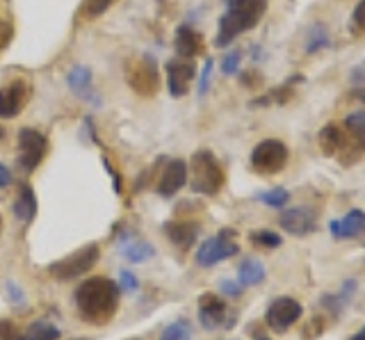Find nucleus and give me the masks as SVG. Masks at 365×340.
I'll use <instances>...</instances> for the list:
<instances>
[{
    "mask_svg": "<svg viewBox=\"0 0 365 340\" xmlns=\"http://www.w3.org/2000/svg\"><path fill=\"white\" fill-rule=\"evenodd\" d=\"M121 288L108 277L85 279L76 290V306L80 320L94 326L108 324L119 309Z\"/></svg>",
    "mask_w": 365,
    "mask_h": 340,
    "instance_id": "1",
    "label": "nucleus"
},
{
    "mask_svg": "<svg viewBox=\"0 0 365 340\" xmlns=\"http://www.w3.org/2000/svg\"><path fill=\"white\" fill-rule=\"evenodd\" d=\"M267 9V0H228V9L220 19V30H217L215 43L220 48L228 46L237 35L258 26Z\"/></svg>",
    "mask_w": 365,
    "mask_h": 340,
    "instance_id": "2",
    "label": "nucleus"
},
{
    "mask_svg": "<svg viewBox=\"0 0 365 340\" xmlns=\"http://www.w3.org/2000/svg\"><path fill=\"white\" fill-rule=\"evenodd\" d=\"M192 176V190L197 195H205V197H215L217 192L224 185V169L217 163V158L210 151H199L192 155V165L190 172Z\"/></svg>",
    "mask_w": 365,
    "mask_h": 340,
    "instance_id": "3",
    "label": "nucleus"
},
{
    "mask_svg": "<svg viewBox=\"0 0 365 340\" xmlns=\"http://www.w3.org/2000/svg\"><path fill=\"white\" fill-rule=\"evenodd\" d=\"M98 258H101V249H98V244L91 242V244L80 247L78 252L51 263L48 274L55 277L57 281H71V279L87 274V272L98 263Z\"/></svg>",
    "mask_w": 365,
    "mask_h": 340,
    "instance_id": "4",
    "label": "nucleus"
},
{
    "mask_svg": "<svg viewBox=\"0 0 365 340\" xmlns=\"http://www.w3.org/2000/svg\"><path fill=\"white\" fill-rule=\"evenodd\" d=\"M240 254V244L235 242V231L224 229L220 231L215 237H208L197 252V263L201 267H212L222 260L237 256Z\"/></svg>",
    "mask_w": 365,
    "mask_h": 340,
    "instance_id": "5",
    "label": "nucleus"
},
{
    "mask_svg": "<svg viewBox=\"0 0 365 340\" xmlns=\"http://www.w3.org/2000/svg\"><path fill=\"white\" fill-rule=\"evenodd\" d=\"M288 163V146L281 140H262L251 151V167L258 174H279Z\"/></svg>",
    "mask_w": 365,
    "mask_h": 340,
    "instance_id": "6",
    "label": "nucleus"
},
{
    "mask_svg": "<svg viewBox=\"0 0 365 340\" xmlns=\"http://www.w3.org/2000/svg\"><path fill=\"white\" fill-rule=\"evenodd\" d=\"M46 138L34 128H23L19 133V165L23 172H34L46 155Z\"/></svg>",
    "mask_w": 365,
    "mask_h": 340,
    "instance_id": "7",
    "label": "nucleus"
},
{
    "mask_svg": "<svg viewBox=\"0 0 365 340\" xmlns=\"http://www.w3.org/2000/svg\"><path fill=\"white\" fill-rule=\"evenodd\" d=\"M304 313L302 309V304L292 299V297H279V299H274L269 304V309H267V315H265V320L267 324L274 329V331H288V329L299 320Z\"/></svg>",
    "mask_w": 365,
    "mask_h": 340,
    "instance_id": "8",
    "label": "nucleus"
},
{
    "mask_svg": "<svg viewBox=\"0 0 365 340\" xmlns=\"http://www.w3.org/2000/svg\"><path fill=\"white\" fill-rule=\"evenodd\" d=\"M128 83L137 94H153L158 87V69L148 58H137L128 64Z\"/></svg>",
    "mask_w": 365,
    "mask_h": 340,
    "instance_id": "9",
    "label": "nucleus"
},
{
    "mask_svg": "<svg viewBox=\"0 0 365 340\" xmlns=\"http://www.w3.org/2000/svg\"><path fill=\"white\" fill-rule=\"evenodd\" d=\"M226 317H228V306L220 294L203 292L199 297V322L212 331V329H220L228 322Z\"/></svg>",
    "mask_w": 365,
    "mask_h": 340,
    "instance_id": "10",
    "label": "nucleus"
},
{
    "mask_svg": "<svg viewBox=\"0 0 365 340\" xmlns=\"http://www.w3.org/2000/svg\"><path fill=\"white\" fill-rule=\"evenodd\" d=\"M279 224L290 235H308L317 231V215L311 208H288L279 217Z\"/></svg>",
    "mask_w": 365,
    "mask_h": 340,
    "instance_id": "11",
    "label": "nucleus"
},
{
    "mask_svg": "<svg viewBox=\"0 0 365 340\" xmlns=\"http://www.w3.org/2000/svg\"><path fill=\"white\" fill-rule=\"evenodd\" d=\"M197 76V69L194 64L187 60H171L167 64V85H169V92L171 96H185L190 92V85Z\"/></svg>",
    "mask_w": 365,
    "mask_h": 340,
    "instance_id": "12",
    "label": "nucleus"
},
{
    "mask_svg": "<svg viewBox=\"0 0 365 340\" xmlns=\"http://www.w3.org/2000/svg\"><path fill=\"white\" fill-rule=\"evenodd\" d=\"M185 183H187V163L185 160H171L158 180V195L169 199V197H174Z\"/></svg>",
    "mask_w": 365,
    "mask_h": 340,
    "instance_id": "13",
    "label": "nucleus"
},
{
    "mask_svg": "<svg viewBox=\"0 0 365 340\" xmlns=\"http://www.w3.org/2000/svg\"><path fill=\"white\" fill-rule=\"evenodd\" d=\"M26 98H28V87L21 81L0 89V119L16 117L23 110V105H26Z\"/></svg>",
    "mask_w": 365,
    "mask_h": 340,
    "instance_id": "14",
    "label": "nucleus"
},
{
    "mask_svg": "<svg viewBox=\"0 0 365 340\" xmlns=\"http://www.w3.org/2000/svg\"><path fill=\"white\" fill-rule=\"evenodd\" d=\"M329 231L334 233L336 240H347V237H356L365 233V212L359 208L349 210L345 217L329 222Z\"/></svg>",
    "mask_w": 365,
    "mask_h": 340,
    "instance_id": "15",
    "label": "nucleus"
},
{
    "mask_svg": "<svg viewBox=\"0 0 365 340\" xmlns=\"http://www.w3.org/2000/svg\"><path fill=\"white\" fill-rule=\"evenodd\" d=\"M165 233L169 237L171 244H176L180 249H190L199 235V224L194 222H169L165 224Z\"/></svg>",
    "mask_w": 365,
    "mask_h": 340,
    "instance_id": "16",
    "label": "nucleus"
},
{
    "mask_svg": "<svg viewBox=\"0 0 365 340\" xmlns=\"http://www.w3.org/2000/svg\"><path fill=\"white\" fill-rule=\"evenodd\" d=\"M203 51V41L197 30H192L190 26H180L176 32V53L182 60L197 58V55Z\"/></svg>",
    "mask_w": 365,
    "mask_h": 340,
    "instance_id": "17",
    "label": "nucleus"
},
{
    "mask_svg": "<svg viewBox=\"0 0 365 340\" xmlns=\"http://www.w3.org/2000/svg\"><path fill=\"white\" fill-rule=\"evenodd\" d=\"M14 215L21 222H32L34 215H37V195L28 183H21L19 195L14 201Z\"/></svg>",
    "mask_w": 365,
    "mask_h": 340,
    "instance_id": "18",
    "label": "nucleus"
},
{
    "mask_svg": "<svg viewBox=\"0 0 365 340\" xmlns=\"http://www.w3.org/2000/svg\"><path fill=\"white\" fill-rule=\"evenodd\" d=\"M265 277H267L265 265H262L258 258H245L237 267V281L242 288L258 286V283L265 281Z\"/></svg>",
    "mask_w": 365,
    "mask_h": 340,
    "instance_id": "19",
    "label": "nucleus"
},
{
    "mask_svg": "<svg viewBox=\"0 0 365 340\" xmlns=\"http://www.w3.org/2000/svg\"><path fill=\"white\" fill-rule=\"evenodd\" d=\"M347 135L342 128H338L336 123H327V126L319 130V146H322L324 155H338L345 149Z\"/></svg>",
    "mask_w": 365,
    "mask_h": 340,
    "instance_id": "20",
    "label": "nucleus"
},
{
    "mask_svg": "<svg viewBox=\"0 0 365 340\" xmlns=\"http://www.w3.org/2000/svg\"><path fill=\"white\" fill-rule=\"evenodd\" d=\"M121 249H123V256L128 258L130 263H146V260L155 254L153 247L146 240H142V237H130L128 242H123Z\"/></svg>",
    "mask_w": 365,
    "mask_h": 340,
    "instance_id": "21",
    "label": "nucleus"
},
{
    "mask_svg": "<svg viewBox=\"0 0 365 340\" xmlns=\"http://www.w3.org/2000/svg\"><path fill=\"white\" fill-rule=\"evenodd\" d=\"M331 46V32L324 24H315L308 30V39H306V53H317Z\"/></svg>",
    "mask_w": 365,
    "mask_h": 340,
    "instance_id": "22",
    "label": "nucleus"
},
{
    "mask_svg": "<svg viewBox=\"0 0 365 340\" xmlns=\"http://www.w3.org/2000/svg\"><path fill=\"white\" fill-rule=\"evenodd\" d=\"M60 336H62L60 329L46 320L32 322L26 331V340H60Z\"/></svg>",
    "mask_w": 365,
    "mask_h": 340,
    "instance_id": "23",
    "label": "nucleus"
},
{
    "mask_svg": "<svg viewBox=\"0 0 365 340\" xmlns=\"http://www.w3.org/2000/svg\"><path fill=\"white\" fill-rule=\"evenodd\" d=\"M356 288V283L354 281H349V283H345L342 286V290H340V294H327V297H322V304L324 306H329L331 311H336V313H340L342 311V306H345L349 299H351V290Z\"/></svg>",
    "mask_w": 365,
    "mask_h": 340,
    "instance_id": "24",
    "label": "nucleus"
},
{
    "mask_svg": "<svg viewBox=\"0 0 365 340\" xmlns=\"http://www.w3.org/2000/svg\"><path fill=\"white\" fill-rule=\"evenodd\" d=\"M160 340H192V324H190V320L171 322L163 331V336H160Z\"/></svg>",
    "mask_w": 365,
    "mask_h": 340,
    "instance_id": "25",
    "label": "nucleus"
},
{
    "mask_svg": "<svg viewBox=\"0 0 365 340\" xmlns=\"http://www.w3.org/2000/svg\"><path fill=\"white\" fill-rule=\"evenodd\" d=\"M258 199L269 208H283L285 203L290 201V192L285 187H274V190H267V192H262V195H258Z\"/></svg>",
    "mask_w": 365,
    "mask_h": 340,
    "instance_id": "26",
    "label": "nucleus"
},
{
    "mask_svg": "<svg viewBox=\"0 0 365 340\" xmlns=\"http://www.w3.org/2000/svg\"><path fill=\"white\" fill-rule=\"evenodd\" d=\"M349 85H351V94L359 101H365V62L356 64L349 73Z\"/></svg>",
    "mask_w": 365,
    "mask_h": 340,
    "instance_id": "27",
    "label": "nucleus"
},
{
    "mask_svg": "<svg viewBox=\"0 0 365 340\" xmlns=\"http://www.w3.org/2000/svg\"><path fill=\"white\" fill-rule=\"evenodd\" d=\"M251 242L254 244H260V247H267V249H274V247H281L283 237L274 231H256L251 233Z\"/></svg>",
    "mask_w": 365,
    "mask_h": 340,
    "instance_id": "28",
    "label": "nucleus"
},
{
    "mask_svg": "<svg viewBox=\"0 0 365 340\" xmlns=\"http://www.w3.org/2000/svg\"><path fill=\"white\" fill-rule=\"evenodd\" d=\"M0 340H26V331L14 320H0Z\"/></svg>",
    "mask_w": 365,
    "mask_h": 340,
    "instance_id": "29",
    "label": "nucleus"
},
{
    "mask_svg": "<svg viewBox=\"0 0 365 340\" xmlns=\"http://www.w3.org/2000/svg\"><path fill=\"white\" fill-rule=\"evenodd\" d=\"M114 3V0H85V5H83V14L89 16V19H94V16H101L106 9Z\"/></svg>",
    "mask_w": 365,
    "mask_h": 340,
    "instance_id": "30",
    "label": "nucleus"
},
{
    "mask_svg": "<svg viewBox=\"0 0 365 340\" xmlns=\"http://www.w3.org/2000/svg\"><path fill=\"white\" fill-rule=\"evenodd\" d=\"M119 288L123 292H133L140 288V281H137V277L133 274V272H121L119 274Z\"/></svg>",
    "mask_w": 365,
    "mask_h": 340,
    "instance_id": "31",
    "label": "nucleus"
},
{
    "mask_svg": "<svg viewBox=\"0 0 365 340\" xmlns=\"http://www.w3.org/2000/svg\"><path fill=\"white\" fill-rule=\"evenodd\" d=\"M351 24L359 32H365V0H359V5L354 7V14H351Z\"/></svg>",
    "mask_w": 365,
    "mask_h": 340,
    "instance_id": "32",
    "label": "nucleus"
},
{
    "mask_svg": "<svg viewBox=\"0 0 365 340\" xmlns=\"http://www.w3.org/2000/svg\"><path fill=\"white\" fill-rule=\"evenodd\" d=\"M240 60H242V58H240V53H228L226 58H224V62H222L224 73H228V76L235 73V71H237V66H240Z\"/></svg>",
    "mask_w": 365,
    "mask_h": 340,
    "instance_id": "33",
    "label": "nucleus"
},
{
    "mask_svg": "<svg viewBox=\"0 0 365 340\" xmlns=\"http://www.w3.org/2000/svg\"><path fill=\"white\" fill-rule=\"evenodd\" d=\"M222 292L228 294V297H240V294H242V286H240V283H235V281L224 279L222 281Z\"/></svg>",
    "mask_w": 365,
    "mask_h": 340,
    "instance_id": "34",
    "label": "nucleus"
},
{
    "mask_svg": "<svg viewBox=\"0 0 365 340\" xmlns=\"http://www.w3.org/2000/svg\"><path fill=\"white\" fill-rule=\"evenodd\" d=\"M210 76H212V60H208V62H205V66H203V73H201V83H199V89H201V94H205V89H208Z\"/></svg>",
    "mask_w": 365,
    "mask_h": 340,
    "instance_id": "35",
    "label": "nucleus"
},
{
    "mask_svg": "<svg viewBox=\"0 0 365 340\" xmlns=\"http://www.w3.org/2000/svg\"><path fill=\"white\" fill-rule=\"evenodd\" d=\"M9 183H11V172H9V169L3 163H0V190L7 187Z\"/></svg>",
    "mask_w": 365,
    "mask_h": 340,
    "instance_id": "36",
    "label": "nucleus"
},
{
    "mask_svg": "<svg viewBox=\"0 0 365 340\" xmlns=\"http://www.w3.org/2000/svg\"><path fill=\"white\" fill-rule=\"evenodd\" d=\"M351 340H365V326L361 329V331L356 336H351Z\"/></svg>",
    "mask_w": 365,
    "mask_h": 340,
    "instance_id": "37",
    "label": "nucleus"
},
{
    "mask_svg": "<svg viewBox=\"0 0 365 340\" xmlns=\"http://www.w3.org/2000/svg\"><path fill=\"white\" fill-rule=\"evenodd\" d=\"M0 235H3V215H0Z\"/></svg>",
    "mask_w": 365,
    "mask_h": 340,
    "instance_id": "38",
    "label": "nucleus"
},
{
    "mask_svg": "<svg viewBox=\"0 0 365 340\" xmlns=\"http://www.w3.org/2000/svg\"><path fill=\"white\" fill-rule=\"evenodd\" d=\"M5 138V128L3 126H0V140H3Z\"/></svg>",
    "mask_w": 365,
    "mask_h": 340,
    "instance_id": "39",
    "label": "nucleus"
},
{
    "mask_svg": "<svg viewBox=\"0 0 365 340\" xmlns=\"http://www.w3.org/2000/svg\"><path fill=\"white\" fill-rule=\"evenodd\" d=\"M73 340H91V338H73Z\"/></svg>",
    "mask_w": 365,
    "mask_h": 340,
    "instance_id": "40",
    "label": "nucleus"
},
{
    "mask_svg": "<svg viewBox=\"0 0 365 340\" xmlns=\"http://www.w3.org/2000/svg\"><path fill=\"white\" fill-rule=\"evenodd\" d=\"M256 340H269V338H256Z\"/></svg>",
    "mask_w": 365,
    "mask_h": 340,
    "instance_id": "41",
    "label": "nucleus"
},
{
    "mask_svg": "<svg viewBox=\"0 0 365 340\" xmlns=\"http://www.w3.org/2000/svg\"><path fill=\"white\" fill-rule=\"evenodd\" d=\"M128 340H140V338H128Z\"/></svg>",
    "mask_w": 365,
    "mask_h": 340,
    "instance_id": "42",
    "label": "nucleus"
}]
</instances>
